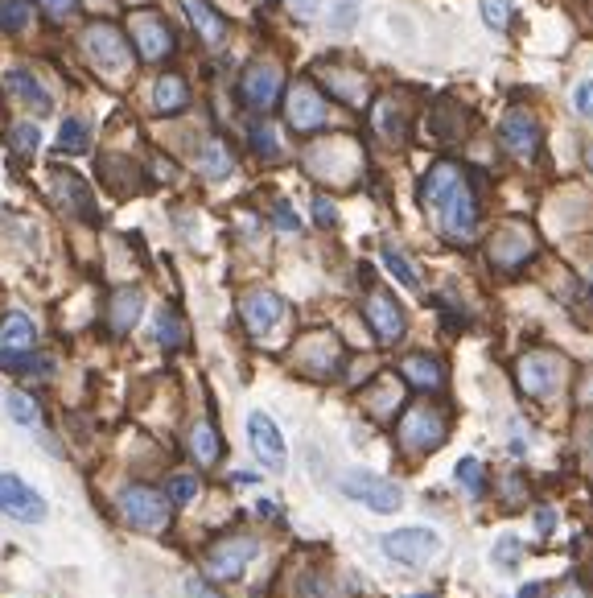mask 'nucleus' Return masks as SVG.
<instances>
[{
	"mask_svg": "<svg viewBox=\"0 0 593 598\" xmlns=\"http://www.w3.org/2000/svg\"><path fill=\"white\" fill-rule=\"evenodd\" d=\"M116 508H120L124 524L141 528V533H161V528L169 524V516H173V504L165 500L157 487H149V483H128L120 491Z\"/></svg>",
	"mask_w": 593,
	"mask_h": 598,
	"instance_id": "1",
	"label": "nucleus"
},
{
	"mask_svg": "<svg viewBox=\"0 0 593 598\" xmlns=\"http://www.w3.org/2000/svg\"><path fill=\"white\" fill-rule=\"evenodd\" d=\"M433 211L441 219V236L445 240H453V244H470L474 240V231H478V198H474L466 178L453 186Z\"/></svg>",
	"mask_w": 593,
	"mask_h": 598,
	"instance_id": "2",
	"label": "nucleus"
},
{
	"mask_svg": "<svg viewBox=\"0 0 593 598\" xmlns=\"http://www.w3.org/2000/svg\"><path fill=\"white\" fill-rule=\"evenodd\" d=\"M342 495L346 500H355L379 516H392L404 508V491L392 483V479H383V475H371V471H351V475H342Z\"/></svg>",
	"mask_w": 593,
	"mask_h": 598,
	"instance_id": "3",
	"label": "nucleus"
},
{
	"mask_svg": "<svg viewBox=\"0 0 593 598\" xmlns=\"http://www.w3.org/2000/svg\"><path fill=\"white\" fill-rule=\"evenodd\" d=\"M445 434H449V421H445V413L433 409V405H412V409L400 417V425H396L400 446L412 450V454L437 450V446L445 442Z\"/></svg>",
	"mask_w": 593,
	"mask_h": 598,
	"instance_id": "4",
	"label": "nucleus"
},
{
	"mask_svg": "<svg viewBox=\"0 0 593 598\" xmlns=\"http://www.w3.org/2000/svg\"><path fill=\"white\" fill-rule=\"evenodd\" d=\"M256 553H260V541H256V537H248V533H231V537L211 541V549L202 553V561H206V574H211V578L231 582V578H239L243 570L252 566V557H256Z\"/></svg>",
	"mask_w": 593,
	"mask_h": 598,
	"instance_id": "5",
	"label": "nucleus"
},
{
	"mask_svg": "<svg viewBox=\"0 0 593 598\" xmlns=\"http://www.w3.org/2000/svg\"><path fill=\"white\" fill-rule=\"evenodd\" d=\"M281 95H285V71L276 62H252L248 71L239 75V99L256 112L276 108L281 104Z\"/></svg>",
	"mask_w": 593,
	"mask_h": 598,
	"instance_id": "6",
	"label": "nucleus"
},
{
	"mask_svg": "<svg viewBox=\"0 0 593 598\" xmlns=\"http://www.w3.org/2000/svg\"><path fill=\"white\" fill-rule=\"evenodd\" d=\"M515 376L528 396H552L565 380V359L552 355V351H528L515 363Z\"/></svg>",
	"mask_w": 593,
	"mask_h": 598,
	"instance_id": "7",
	"label": "nucleus"
},
{
	"mask_svg": "<svg viewBox=\"0 0 593 598\" xmlns=\"http://www.w3.org/2000/svg\"><path fill=\"white\" fill-rule=\"evenodd\" d=\"M383 553L400 561V566H429L441 553V537L433 528H396V533L383 537Z\"/></svg>",
	"mask_w": 593,
	"mask_h": 598,
	"instance_id": "8",
	"label": "nucleus"
},
{
	"mask_svg": "<svg viewBox=\"0 0 593 598\" xmlns=\"http://www.w3.org/2000/svg\"><path fill=\"white\" fill-rule=\"evenodd\" d=\"M0 512L9 520H21V524H42L46 520V500L33 491L21 475H0Z\"/></svg>",
	"mask_w": 593,
	"mask_h": 598,
	"instance_id": "9",
	"label": "nucleus"
},
{
	"mask_svg": "<svg viewBox=\"0 0 593 598\" xmlns=\"http://www.w3.org/2000/svg\"><path fill=\"white\" fill-rule=\"evenodd\" d=\"M338 363H342V347L338 339L330 335V330H313V335L301 339L297 347V368L313 380H330L338 372Z\"/></svg>",
	"mask_w": 593,
	"mask_h": 598,
	"instance_id": "10",
	"label": "nucleus"
},
{
	"mask_svg": "<svg viewBox=\"0 0 593 598\" xmlns=\"http://www.w3.org/2000/svg\"><path fill=\"white\" fill-rule=\"evenodd\" d=\"M128 38H132L136 54H141V62H161L173 54V29L157 13H136L128 21Z\"/></svg>",
	"mask_w": 593,
	"mask_h": 598,
	"instance_id": "11",
	"label": "nucleus"
},
{
	"mask_svg": "<svg viewBox=\"0 0 593 598\" xmlns=\"http://www.w3.org/2000/svg\"><path fill=\"white\" fill-rule=\"evenodd\" d=\"M83 50H87L99 66H112V71H124L128 58H132V50H128V33L116 29V25H108V21L87 25V33H83Z\"/></svg>",
	"mask_w": 593,
	"mask_h": 598,
	"instance_id": "12",
	"label": "nucleus"
},
{
	"mask_svg": "<svg viewBox=\"0 0 593 598\" xmlns=\"http://www.w3.org/2000/svg\"><path fill=\"white\" fill-rule=\"evenodd\" d=\"M363 314H367V322H371V330H375V339L383 343V347H392V343H400L404 339V310H400V302L388 293V289H371L367 293V302H363Z\"/></svg>",
	"mask_w": 593,
	"mask_h": 598,
	"instance_id": "13",
	"label": "nucleus"
},
{
	"mask_svg": "<svg viewBox=\"0 0 593 598\" xmlns=\"http://www.w3.org/2000/svg\"><path fill=\"white\" fill-rule=\"evenodd\" d=\"M248 438H252L256 458L264 462L272 475H281V471L289 467V446H285L281 429H276V421H272L268 413H252V417H248Z\"/></svg>",
	"mask_w": 593,
	"mask_h": 598,
	"instance_id": "14",
	"label": "nucleus"
},
{
	"mask_svg": "<svg viewBox=\"0 0 593 598\" xmlns=\"http://www.w3.org/2000/svg\"><path fill=\"white\" fill-rule=\"evenodd\" d=\"M285 112H289V124L297 132H318L326 124V99L313 83H297L285 95Z\"/></svg>",
	"mask_w": 593,
	"mask_h": 598,
	"instance_id": "15",
	"label": "nucleus"
},
{
	"mask_svg": "<svg viewBox=\"0 0 593 598\" xmlns=\"http://www.w3.org/2000/svg\"><path fill=\"white\" fill-rule=\"evenodd\" d=\"M532 252H536V240H532V231L523 223L499 227L495 240H491V264H495V269H519Z\"/></svg>",
	"mask_w": 593,
	"mask_h": 598,
	"instance_id": "16",
	"label": "nucleus"
},
{
	"mask_svg": "<svg viewBox=\"0 0 593 598\" xmlns=\"http://www.w3.org/2000/svg\"><path fill=\"white\" fill-rule=\"evenodd\" d=\"M499 141H503L507 153H515L523 161L536 157V149H540V124H536V116L523 112V108L507 112L503 124H499Z\"/></svg>",
	"mask_w": 593,
	"mask_h": 598,
	"instance_id": "17",
	"label": "nucleus"
},
{
	"mask_svg": "<svg viewBox=\"0 0 593 598\" xmlns=\"http://www.w3.org/2000/svg\"><path fill=\"white\" fill-rule=\"evenodd\" d=\"M239 318H243V326H248L252 335H268V330L285 318V302L272 289H252L239 302Z\"/></svg>",
	"mask_w": 593,
	"mask_h": 598,
	"instance_id": "18",
	"label": "nucleus"
},
{
	"mask_svg": "<svg viewBox=\"0 0 593 598\" xmlns=\"http://www.w3.org/2000/svg\"><path fill=\"white\" fill-rule=\"evenodd\" d=\"M141 310H145V293L136 285H124L108 297V330L112 335H128V330L141 322Z\"/></svg>",
	"mask_w": 593,
	"mask_h": 598,
	"instance_id": "19",
	"label": "nucleus"
},
{
	"mask_svg": "<svg viewBox=\"0 0 593 598\" xmlns=\"http://www.w3.org/2000/svg\"><path fill=\"white\" fill-rule=\"evenodd\" d=\"M50 182H54V198H58L66 211H71V215H83V219H95V203H91L87 182H83L79 174H71V170H54Z\"/></svg>",
	"mask_w": 593,
	"mask_h": 598,
	"instance_id": "20",
	"label": "nucleus"
},
{
	"mask_svg": "<svg viewBox=\"0 0 593 598\" xmlns=\"http://www.w3.org/2000/svg\"><path fill=\"white\" fill-rule=\"evenodd\" d=\"M400 376H404L412 388H421V392H441V388H445L441 359H433V355H425V351L404 355V359H400Z\"/></svg>",
	"mask_w": 593,
	"mask_h": 598,
	"instance_id": "21",
	"label": "nucleus"
},
{
	"mask_svg": "<svg viewBox=\"0 0 593 598\" xmlns=\"http://www.w3.org/2000/svg\"><path fill=\"white\" fill-rule=\"evenodd\" d=\"M182 9H186V17L194 21L198 38H202L206 46H219V42L227 38V21H223V13H219L215 5H206V0H182Z\"/></svg>",
	"mask_w": 593,
	"mask_h": 598,
	"instance_id": "22",
	"label": "nucleus"
},
{
	"mask_svg": "<svg viewBox=\"0 0 593 598\" xmlns=\"http://www.w3.org/2000/svg\"><path fill=\"white\" fill-rule=\"evenodd\" d=\"M38 343V330L25 314H9L0 318V355H21V351H33Z\"/></svg>",
	"mask_w": 593,
	"mask_h": 598,
	"instance_id": "23",
	"label": "nucleus"
},
{
	"mask_svg": "<svg viewBox=\"0 0 593 598\" xmlns=\"http://www.w3.org/2000/svg\"><path fill=\"white\" fill-rule=\"evenodd\" d=\"M190 454H194V462L198 467H219V458H223V438H219V429L211 425V421H194V429H190Z\"/></svg>",
	"mask_w": 593,
	"mask_h": 598,
	"instance_id": "24",
	"label": "nucleus"
},
{
	"mask_svg": "<svg viewBox=\"0 0 593 598\" xmlns=\"http://www.w3.org/2000/svg\"><path fill=\"white\" fill-rule=\"evenodd\" d=\"M462 178H466V174H462V170H458V165H453V161H437L433 170L425 174V182H421V198H425V207L433 211V207H437L441 198H445V194H449L453 186H458Z\"/></svg>",
	"mask_w": 593,
	"mask_h": 598,
	"instance_id": "25",
	"label": "nucleus"
},
{
	"mask_svg": "<svg viewBox=\"0 0 593 598\" xmlns=\"http://www.w3.org/2000/svg\"><path fill=\"white\" fill-rule=\"evenodd\" d=\"M5 87H9V91L21 99V104H29L33 112H42V116L54 108V99L46 95V87H42L38 79H33L29 71H21V66H17V71H9V75H5Z\"/></svg>",
	"mask_w": 593,
	"mask_h": 598,
	"instance_id": "26",
	"label": "nucleus"
},
{
	"mask_svg": "<svg viewBox=\"0 0 593 598\" xmlns=\"http://www.w3.org/2000/svg\"><path fill=\"white\" fill-rule=\"evenodd\" d=\"M198 170L206 182H223L231 170H235V157H231V145L223 137H211L202 145V157H198Z\"/></svg>",
	"mask_w": 593,
	"mask_h": 598,
	"instance_id": "27",
	"label": "nucleus"
},
{
	"mask_svg": "<svg viewBox=\"0 0 593 598\" xmlns=\"http://www.w3.org/2000/svg\"><path fill=\"white\" fill-rule=\"evenodd\" d=\"M153 108L157 112H186L190 108V83L182 75H161L153 87Z\"/></svg>",
	"mask_w": 593,
	"mask_h": 598,
	"instance_id": "28",
	"label": "nucleus"
},
{
	"mask_svg": "<svg viewBox=\"0 0 593 598\" xmlns=\"http://www.w3.org/2000/svg\"><path fill=\"white\" fill-rule=\"evenodd\" d=\"M383 264H388V273L404 285V289H421V273L412 269V260L400 252V248H392V244H383Z\"/></svg>",
	"mask_w": 593,
	"mask_h": 598,
	"instance_id": "29",
	"label": "nucleus"
},
{
	"mask_svg": "<svg viewBox=\"0 0 593 598\" xmlns=\"http://www.w3.org/2000/svg\"><path fill=\"white\" fill-rule=\"evenodd\" d=\"M58 149L62 153H87L91 149V124L87 120H66L62 132H58Z\"/></svg>",
	"mask_w": 593,
	"mask_h": 598,
	"instance_id": "30",
	"label": "nucleus"
},
{
	"mask_svg": "<svg viewBox=\"0 0 593 598\" xmlns=\"http://www.w3.org/2000/svg\"><path fill=\"white\" fill-rule=\"evenodd\" d=\"M29 21H33L29 0H0V29L5 33H21Z\"/></svg>",
	"mask_w": 593,
	"mask_h": 598,
	"instance_id": "31",
	"label": "nucleus"
},
{
	"mask_svg": "<svg viewBox=\"0 0 593 598\" xmlns=\"http://www.w3.org/2000/svg\"><path fill=\"white\" fill-rule=\"evenodd\" d=\"M157 343H161V347H182V343H186V322L173 314V310H161V314H157Z\"/></svg>",
	"mask_w": 593,
	"mask_h": 598,
	"instance_id": "32",
	"label": "nucleus"
},
{
	"mask_svg": "<svg viewBox=\"0 0 593 598\" xmlns=\"http://www.w3.org/2000/svg\"><path fill=\"white\" fill-rule=\"evenodd\" d=\"M9 145H13L21 157H33V153H38V145H42V132H38V124H13V132H9Z\"/></svg>",
	"mask_w": 593,
	"mask_h": 598,
	"instance_id": "33",
	"label": "nucleus"
},
{
	"mask_svg": "<svg viewBox=\"0 0 593 598\" xmlns=\"http://www.w3.org/2000/svg\"><path fill=\"white\" fill-rule=\"evenodd\" d=\"M194 495H198V479H194V475H173L169 487H165V500H169L173 508H186Z\"/></svg>",
	"mask_w": 593,
	"mask_h": 598,
	"instance_id": "34",
	"label": "nucleus"
},
{
	"mask_svg": "<svg viewBox=\"0 0 593 598\" xmlns=\"http://www.w3.org/2000/svg\"><path fill=\"white\" fill-rule=\"evenodd\" d=\"M5 409H9V417L21 421V425H38V405H33L25 392H9V396H5Z\"/></svg>",
	"mask_w": 593,
	"mask_h": 598,
	"instance_id": "35",
	"label": "nucleus"
},
{
	"mask_svg": "<svg viewBox=\"0 0 593 598\" xmlns=\"http://www.w3.org/2000/svg\"><path fill=\"white\" fill-rule=\"evenodd\" d=\"M458 487L470 491V495H482L486 479H482V462H478V458H462V462H458Z\"/></svg>",
	"mask_w": 593,
	"mask_h": 598,
	"instance_id": "36",
	"label": "nucleus"
},
{
	"mask_svg": "<svg viewBox=\"0 0 593 598\" xmlns=\"http://www.w3.org/2000/svg\"><path fill=\"white\" fill-rule=\"evenodd\" d=\"M252 149L260 157H276V153H281V141H276V128L272 124H252Z\"/></svg>",
	"mask_w": 593,
	"mask_h": 598,
	"instance_id": "37",
	"label": "nucleus"
},
{
	"mask_svg": "<svg viewBox=\"0 0 593 598\" xmlns=\"http://www.w3.org/2000/svg\"><path fill=\"white\" fill-rule=\"evenodd\" d=\"M482 17L491 29H507L511 21V0H482Z\"/></svg>",
	"mask_w": 593,
	"mask_h": 598,
	"instance_id": "38",
	"label": "nucleus"
},
{
	"mask_svg": "<svg viewBox=\"0 0 593 598\" xmlns=\"http://www.w3.org/2000/svg\"><path fill=\"white\" fill-rule=\"evenodd\" d=\"M313 219H318V227H334L338 223V211H334V203H330V198H313Z\"/></svg>",
	"mask_w": 593,
	"mask_h": 598,
	"instance_id": "39",
	"label": "nucleus"
},
{
	"mask_svg": "<svg viewBox=\"0 0 593 598\" xmlns=\"http://www.w3.org/2000/svg\"><path fill=\"white\" fill-rule=\"evenodd\" d=\"M272 223H276V227H281V231H297V227H301L289 203H276V207H272Z\"/></svg>",
	"mask_w": 593,
	"mask_h": 598,
	"instance_id": "40",
	"label": "nucleus"
},
{
	"mask_svg": "<svg viewBox=\"0 0 593 598\" xmlns=\"http://www.w3.org/2000/svg\"><path fill=\"white\" fill-rule=\"evenodd\" d=\"M573 104H577V112H581V116H589V120H593V79H585V83L577 87Z\"/></svg>",
	"mask_w": 593,
	"mask_h": 598,
	"instance_id": "41",
	"label": "nucleus"
},
{
	"mask_svg": "<svg viewBox=\"0 0 593 598\" xmlns=\"http://www.w3.org/2000/svg\"><path fill=\"white\" fill-rule=\"evenodd\" d=\"M491 557L499 561V566H511V561L519 557V541H515V537H503V541L495 545V553H491Z\"/></svg>",
	"mask_w": 593,
	"mask_h": 598,
	"instance_id": "42",
	"label": "nucleus"
},
{
	"mask_svg": "<svg viewBox=\"0 0 593 598\" xmlns=\"http://www.w3.org/2000/svg\"><path fill=\"white\" fill-rule=\"evenodd\" d=\"M186 594H190V598H223L215 586H206L202 578H190V582H186Z\"/></svg>",
	"mask_w": 593,
	"mask_h": 598,
	"instance_id": "43",
	"label": "nucleus"
},
{
	"mask_svg": "<svg viewBox=\"0 0 593 598\" xmlns=\"http://www.w3.org/2000/svg\"><path fill=\"white\" fill-rule=\"evenodd\" d=\"M42 5L54 13V17H71L79 9V0H42Z\"/></svg>",
	"mask_w": 593,
	"mask_h": 598,
	"instance_id": "44",
	"label": "nucleus"
},
{
	"mask_svg": "<svg viewBox=\"0 0 593 598\" xmlns=\"http://www.w3.org/2000/svg\"><path fill=\"white\" fill-rule=\"evenodd\" d=\"M552 524H556V516H552V508H540V512H536V528H540V533H544V537L552 533Z\"/></svg>",
	"mask_w": 593,
	"mask_h": 598,
	"instance_id": "45",
	"label": "nucleus"
},
{
	"mask_svg": "<svg viewBox=\"0 0 593 598\" xmlns=\"http://www.w3.org/2000/svg\"><path fill=\"white\" fill-rule=\"evenodd\" d=\"M289 5H293L301 17H313V13H318V5H322V0H289Z\"/></svg>",
	"mask_w": 593,
	"mask_h": 598,
	"instance_id": "46",
	"label": "nucleus"
},
{
	"mask_svg": "<svg viewBox=\"0 0 593 598\" xmlns=\"http://www.w3.org/2000/svg\"><path fill=\"white\" fill-rule=\"evenodd\" d=\"M561 598H593V594H589V590H585L581 582H569V586L561 590Z\"/></svg>",
	"mask_w": 593,
	"mask_h": 598,
	"instance_id": "47",
	"label": "nucleus"
},
{
	"mask_svg": "<svg viewBox=\"0 0 593 598\" xmlns=\"http://www.w3.org/2000/svg\"><path fill=\"white\" fill-rule=\"evenodd\" d=\"M519 598H540V586H523V590H519Z\"/></svg>",
	"mask_w": 593,
	"mask_h": 598,
	"instance_id": "48",
	"label": "nucleus"
},
{
	"mask_svg": "<svg viewBox=\"0 0 593 598\" xmlns=\"http://www.w3.org/2000/svg\"><path fill=\"white\" fill-rule=\"evenodd\" d=\"M585 161H589V170H593V149H589V153H585Z\"/></svg>",
	"mask_w": 593,
	"mask_h": 598,
	"instance_id": "49",
	"label": "nucleus"
},
{
	"mask_svg": "<svg viewBox=\"0 0 593 598\" xmlns=\"http://www.w3.org/2000/svg\"><path fill=\"white\" fill-rule=\"evenodd\" d=\"M408 598H433V594H408Z\"/></svg>",
	"mask_w": 593,
	"mask_h": 598,
	"instance_id": "50",
	"label": "nucleus"
},
{
	"mask_svg": "<svg viewBox=\"0 0 593 598\" xmlns=\"http://www.w3.org/2000/svg\"><path fill=\"white\" fill-rule=\"evenodd\" d=\"M589 281H593V277H589Z\"/></svg>",
	"mask_w": 593,
	"mask_h": 598,
	"instance_id": "51",
	"label": "nucleus"
}]
</instances>
